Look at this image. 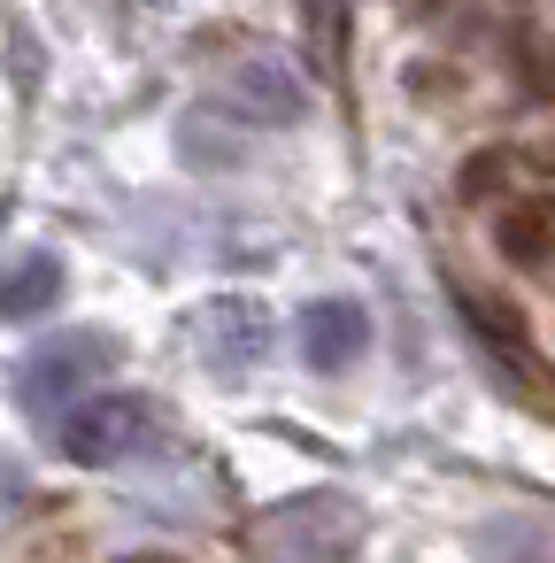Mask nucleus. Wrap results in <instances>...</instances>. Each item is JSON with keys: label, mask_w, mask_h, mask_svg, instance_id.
<instances>
[{"label": "nucleus", "mask_w": 555, "mask_h": 563, "mask_svg": "<svg viewBox=\"0 0 555 563\" xmlns=\"http://www.w3.org/2000/svg\"><path fill=\"white\" fill-rule=\"evenodd\" d=\"M147 448H163V409H155L147 394L109 386V394H93V401L63 409V455H70V463H86V471L132 463V455H147Z\"/></svg>", "instance_id": "nucleus-1"}, {"label": "nucleus", "mask_w": 555, "mask_h": 563, "mask_svg": "<svg viewBox=\"0 0 555 563\" xmlns=\"http://www.w3.org/2000/svg\"><path fill=\"white\" fill-rule=\"evenodd\" d=\"M116 371V340L109 332H55L47 347H32L24 355V371H16V401L32 409V417H63L86 386H101Z\"/></svg>", "instance_id": "nucleus-2"}, {"label": "nucleus", "mask_w": 555, "mask_h": 563, "mask_svg": "<svg viewBox=\"0 0 555 563\" xmlns=\"http://www.w3.org/2000/svg\"><path fill=\"white\" fill-rule=\"evenodd\" d=\"M355 540H363V509L347 494H301V501H278V517H270V548L347 555Z\"/></svg>", "instance_id": "nucleus-3"}, {"label": "nucleus", "mask_w": 555, "mask_h": 563, "mask_svg": "<svg viewBox=\"0 0 555 563\" xmlns=\"http://www.w3.org/2000/svg\"><path fill=\"white\" fill-rule=\"evenodd\" d=\"M370 347V317H363V301H309L301 309V355L317 363V371H347L355 355Z\"/></svg>", "instance_id": "nucleus-4"}, {"label": "nucleus", "mask_w": 555, "mask_h": 563, "mask_svg": "<svg viewBox=\"0 0 555 563\" xmlns=\"http://www.w3.org/2000/svg\"><path fill=\"white\" fill-rule=\"evenodd\" d=\"M224 101H232L240 117H263V124H293V117H301V78H293V70H286L278 55H255V63H240V70H232Z\"/></svg>", "instance_id": "nucleus-5"}, {"label": "nucleus", "mask_w": 555, "mask_h": 563, "mask_svg": "<svg viewBox=\"0 0 555 563\" xmlns=\"http://www.w3.org/2000/svg\"><path fill=\"white\" fill-rule=\"evenodd\" d=\"M201 347H209L217 371H240V363H263L270 324H263L255 301H217V309H201Z\"/></svg>", "instance_id": "nucleus-6"}, {"label": "nucleus", "mask_w": 555, "mask_h": 563, "mask_svg": "<svg viewBox=\"0 0 555 563\" xmlns=\"http://www.w3.org/2000/svg\"><path fill=\"white\" fill-rule=\"evenodd\" d=\"M55 301H63V255L32 247L24 263H9V278H0V317H9V324H32V317H47Z\"/></svg>", "instance_id": "nucleus-7"}, {"label": "nucleus", "mask_w": 555, "mask_h": 563, "mask_svg": "<svg viewBox=\"0 0 555 563\" xmlns=\"http://www.w3.org/2000/svg\"><path fill=\"white\" fill-rule=\"evenodd\" d=\"M301 9H309L317 40H340V0H301Z\"/></svg>", "instance_id": "nucleus-8"}, {"label": "nucleus", "mask_w": 555, "mask_h": 563, "mask_svg": "<svg viewBox=\"0 0 555 563\" xmlns=\"http://www.w3.org/2000/svg\"><path fill=\"white\" fill-rule=\"evenodd\" d=\"M16 494H24V471H16V463H0V501H16Z\"/></svg>", "instance_id": "nucleus-9"}]
</instances>
